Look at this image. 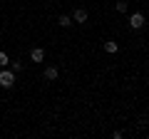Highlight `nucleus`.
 I'll list each match as a JSON object with an SVG mask.
<instances>
[{"label":"nucleus","mask_w":149,"mask_h":139,"mask_svg":"<svg viewBox=\"0 0 149 139\" xmlns=\"http://www.w3.org/2000/svg\"><path fill=\"white\" fill-rule=\"evenodd\" d=\"M13 82H15V72L3 70V72H0V87H13Z\"/></svg>","instance_id":"1"},{"label":"nucleus","mask_w":149,"mask_h":139,"mask_svg":"<svg viewBox=\"0 0 149 139\" xmlns=\"http://www.w3.org/2000/svg\"><path fill=\"white\" fill-rule=\"evenodd\" d=\"M129 25H132L134 30H137V27H142V25H144V15H142V13H134V15L129 17Z\"/></svg>","instance_id":"2"},{"label":"nucleus","mask_w":149,"mask_h":139,"mask_svg":"<svg viewBox=\"0 0 149 139\" xmlns=\"http://www.w3.org/2000/svg\"><path fill=\"white\" fill-rule=\"evenodd\" d=\"M30 57H32V62H42V60H45V52H42L40 47H35V50L30 52Z\"/></svg>","instance_id":"3"},{"label":"nucleus","mask_w":149,"mask_h":139,"mask_svg":"<svg viewBox=\"0 0 149 139\" xmlns=\"http://www.w3.org/2000/svg\"><path fill=\"white\" fill-rule=\"evenodd\" d=\"M74 20H77V22H87V10H82V8H80V10H74Z\"/></svg>","instance_id":"4"},{"label":"nucleus","mask_w":149,"mask_h":139,"mask_svg":"<svg viewBox=\"0 0 149 139\" xmlns=\"http://www.w3.org/2000/svg\"><path fill=\"white\" fill-rule=\"evenodd\" d=\"M57 25H60V27H70V25H72V17H70V15H60Z\"/></svg>","instance_id":"5"},{"label":"nucleus","mask_w":149,"mask_h":139,"mask_svg":"<svg viewBox=\"0 0 149 139\" xmlns=\"http://www.w3.org/2000/svg\"><path fill=\"white\" fill-rule=\"evenodd\" d=\"M57 75H60L57 67H47L45 70V77H47V80H57Z\"/></svg>","instance_id":"6"},{"label":"nucleus","mask_w":149,"mask_h":139,"mask_svg":"<svg viewBox=\"0 0 149 139\" xmlns=\"http://www.w3.org/2000/svg\"><path fill=\"white\" fill-rule=\"evenodd\" d=\"M104 50H107V52H117V50H119V45L109 40V42H104Z\"/></svg>","instance_id":"7"},{"label":"nucleus","mask_w":149,"mask_h":139,"mask_svg":"<svg viewBox=\"0 0 149 139\" xmlns=\"http://www.w3.org/2000/svg\"><path fill=\"white\" fill-rule=\"evenodd\" d=\"M5 65H8V55L0 52V67H5Z\"/></svg>","instance_id":"8"},{"label":"nucleus","mask_w":149,"mask_h":139,"mask_svg":"<svg viewBox=\"0 0 149 139\" xmlns=\"http://www.w3.org/2000/svg\"><path fill=\"white\" fill-rule=\"evenodd\" d=\"M117 10H119V13H127V3H122V0H119V3H117Z\"/></svg>","instance_id":"9"}]
</instances>
